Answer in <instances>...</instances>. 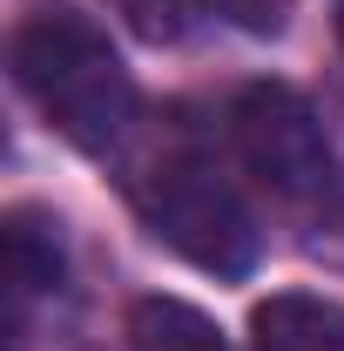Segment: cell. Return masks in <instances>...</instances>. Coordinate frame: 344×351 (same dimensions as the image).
I'll return each mask as SVG.
<instances>
[{"label":"cell","instance_id":"obj_8","mask_svg":"<svg viewBox=\"0 0 344 351\" xmlns=\"http://www.w3.org/2000/svg\"><path fill=\"white\" fill-rule=\"evenodd\" d=\"M210 7L230 21V27H243V34L270 41V34H284V21H291V7H297V0H210Z\"/></svg>","mask_w":344,"mask_h":351},{"label":"cell","instance_id":"obj_6","mask_svg":"<svg viewBox=\"0 0 344 351\" xmlns=\"http://www.w3.org/2000/svg\"><path fill=\"white\" fill-rule=\"evenodd\" d=\"M129 351H230L216 317L182 298H135L129 304Z\"/></svg>","mask_w":344,"mask_h":351},{"label":"cell","instance_id":"obj_4","mask_svg":"<svg viewBox=\"0 0 344 351\" xmlns=\"http://www.w3.org/2000/svg\"><path fill=\"white\" fill-rule=\"evenodd\" d=\"M257 351H344V304L310 291H277L250 311Z\"/></svg>","mask_w":344,"mask_h":351},{"label":"cell","instance_id":"obj_3","mask_svg":"<svg viewBox=\"0 0 344 351\" xmlns=\"http://www.w3.org/2000/svg\"><path fill=\"white\" fill-rule=\"evenodd\" d=\"M135 210L156 230V243H169L182 263L210 270V277H250L263 257V230L250 203L210 169V162H162L135 182Z\"/></svg>","mask_w":344,"mask_h":351},{"label":"cell","instance_id":"obj_9","mask_svg":"<svg viewBox=\"0 0 344 351\" xmlns=\"http://www.w3.org/2000/svg\"><path fill=\"white\" fill-rule=\"evenodd\" d=\"M331 21H338V47H344V0H338V7H331Z\"/></svg>","mask_w":344,"mask_h":351},{"label":"cell","instance_id":"obj_1","mask_svg":"<svg viewBox=\"0 0 344 351\" xmlns=\"http://www.w3.org/2000/svg\"><path fill=\"white\" fill-rule=\"evenodd\" d=\"M14 82L82 156H108L135 129V82L82 7H34L14 27Z\"/></svg>","mask_w":344,"mask_h":351},{"label":"cell","instance_id":"obj_7","mask_svg":"<svg viewBox=\"0 0 344 351\" xmlns=\"http://www.w3.org/2000/svg\"><path fill=\"white\" fill-rule=\"evenodd\" d=\"M122 21H129L149 47H175L203 21V0H122Z\"/></svg>","mask_w":344,"mask_h":351},{"label":"cell","instance_id":"obj_2","mask_svg":"<svg viewBox=\"0 0 344 351\" xmlns=\"http://www.w3.org/2000/svg\"><path fill=\"white\" fill-rule=\"evenodd\" d=\"M230 129H236L243 169L257 176L284 210H297L304 223H324V217L344 223V176L331 162L317 108L304 101L297 88H284V82L243 88L236 108H230Z\"/></svg>","mask_w":344,"mask_h":351},{"label":"cell","instance_id":"obj_5","mask_svg":"<svg viewBox=\"0 0 344 351\" xmlns=\"http://www.w3.org/2000/svg\"><path fill=\"white\" fill-rule=\"evenodd\" d=\"M61 270H68V257H61V223L41 217V210H14V217H7V291H14V324L27 317L34 298L61 291Z\"/></svg>","mask_w":344,"mask_h":351}]
</instances>
